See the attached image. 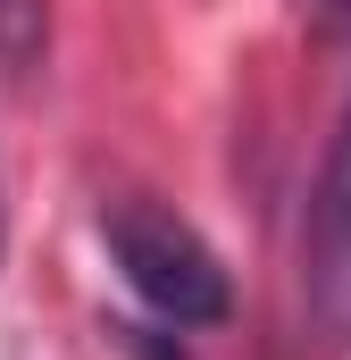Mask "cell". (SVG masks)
<instances>
[{
	"label": "cell",
	"mask_w": 351,
	"mask_h": 360,
	"mask_svg": "<svg viewBox=\"0 0 351 360\" xmlns=\"http://www.w3.org/2000/svg\"><path fill=\"white\" fill-rule=\"evenodd\" d=\"M0 252H8V218H0Z\"/></svg>",
	"instance_id": "obj_3"
},
{
	"label": "cell",
	"mask_w": 351,
	"mask_h": 360,
	"mask_svg": "<svg viewBox=\"0 0 351 360\" xmlns=\"http://www.w3.org/2000/svg\"><path fill=\"white\" fill-rule=\"evenodd\" d=\"M117 335H126V360H192L184 344H176V327L168 335H159V327H117Z\"/></svg>",
	"instance_id": "obj_2"
},
{
	"label": "cell",
	"mask_w": 351,
	"mask_h": 360,
	"mask_svg": "<svg viewBox=\"0 0 351 360\" xmlns=\"http://www.w3.org/2000/svg\"><path fill=\"white\" fill-rule=\"evenodd\" d=\"M100 243H109L117 276L143 293V310L168 319V327H218V319L234 310V285L218 269V252H209L176 210L143 201V193H126V201L100 210Z\"/></svg>",
	"instance_id": "obj_1"
},
{
	"label": "cell",
	"mask_w": 351,
	"mask_h": 360,
	"mask_svg": "<svg viewBox=\"0 0 351 360\" xmlns=\"http://www.w3.org/2000/svg\"><path fill=\"white\" fill-rule=\"evenodd\" d=\"M326 8H351V0H326Z\"/></svg>",
	"instance_id": "obj_4"
}]
</instances>
